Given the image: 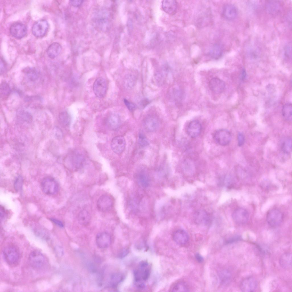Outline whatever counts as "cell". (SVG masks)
<instances>
[{"instance_id": "6da1fadb", "label": "cell", "mask_w": 292, "mask_h": 292, "mask_svg": "<svg viewBox=\"0 0 292 292\" xmlns=\"http://www.w3.org/2000/svg\"><path fill=\"white\" fill-rule=\"evenodd\" d=\"M5 261L10 265H17L19 260V254L18 250L14 246L9 245L5 247L3 251Z\"/></svg>"}, {"instance_id": "7a4b0ae2", "label": "cell", "mask_w": 292, "mask_h": 292, "mask_svg": "<svg viewBox=\"0 0 292 292\" xmlns=\"http://www.w3.org/2000/svg\"><path fill=\"white\" fill-rule=\"evenodd\" d=\"M69 167L72 170H77L82 167L85 161L84 157L77 152L72 153L68 157Z\"/></svg>"}, {"instance_id": "3957f363", "label": "cell", "mask_w": 292, "mask_h": 292, "mask_svg": "<svg viewBox=\"0 0 292 292\" xmlns=\"http://www.w3.org/2000/svg\"><path fill=\"white\" fill-rule=\"evenodd\" d=\"M29 260L31 265L36 268H41L46 263L45 256L40 251L35 250L32 251L29 256Z\"/></svg>"}, {"instance_id": "277c9868", "label": "cell", "mask_w": 292, "mask_h": 292, "mask_svg": "<svg viewBox=\"0 0 292 292\" xmlns=\"http://www.w3.org/2000/svg\"><path fill=\"white\" fill-rule=\"evenodd\" d=\"M42 190L48 195H54L58 191V186L56 181L53 178L47 177L44 179L41 182Z\"/></svg>"}, {"instance_id": "5b68a950", "label": "cell", "mask_w": 292, "mask_h": 292, "mask_svg": "<svg viewBox=\"0 0 292 292\" xmlns=\"http://www.w3.org/2000/svg\"><path fill=\"white\" fill-rule=\"evenodd\" d=\"M283 215L282 213L277 209L270 210L267 213L266 220L271 226L276 227L280 225L282 222Z\"/></svg>"}, {"instance_id": "8992f818", "label": "cell", "mask_w": 292, "mask_h": 292, "mask_svg": "<svg viewBox=\"0 0 292 292\" xmlns=\"http://www.w3.org/2000/svg\"><path fill=\"white\" fill-rule=\"evenodd\" d=\"M214 138L217 144L221 146H225L229 144L231 140L232 136L228 131L224 129H221L216 131L214 135Z\"/></svg>"}, {"instance_id": "52a82bcc", "label": "cell", "mask_w": 292, "mask_h": 292, "mask_svg": "<svg viewBox=\"0 0 292 292\" xmlns=\"http://www.w3.org/2000/svg\"><path fill=\"white\" fill-rule=\"evenodd\" d=\"M49 27L47 21L45 20H40L35 22L32 27V32L37 37L44 36L47 32Z\"/></svg>"}, {"instance_id": "ba28073f", "label": "cell", "mask_w": 292, "mask_h": 292, "mask_svg": "<svg viewBox=\"0 0 292 292\" xmlns=\"http://www.w3.org/2000/svg\"><path fill=\"white\" fill-rule=\"evenodd\" d=\"M257 286L256 279L253 277L249 276L242 281L240 284V288L242 292H253L256 289Z\"/></svg>"}, {"instance_id": "9c48e42d", "label": "cell", "mask_w": 292, "mask_h": 292, "mask_svg": "<svg viewBox=\"0 0 292 292\" xmlns=\"http://www.w3.org/2000/svg\"><path fill=\"white\" fill-rule=\"evenodd\" d=\"M93 91L95 95L99 98H102L105 95L106 90V83L105 80L102 77L97 78L93 86Z\"/></svg>"}, {"instance_id": "30bf717a", "label": "cell", "mask_w": 292, "mask_h": 292, "mask_svg": "<svg viewBox=\"0 0 292 292\" xmlns=\"http://www.w3.org/2000/svg\"><path fill=\"white\" fill-rule=\"evenodd\" d=\"M232 217L233 220L236 223L240 224H243L248 221L249 214L246 209L242 208H239L234 211Z\"/></svg>"}, {"instance_id": "8fae6325", "label": "cell", "mask_w": 292, "mask_h": 292, "mask_svg": "<svg viewBox=\"0 0 292 292\" xmlns=\"http://www.w3.org/2000/svg\"><path fill=\"white\" fill-rule=\"evenodd\" d=\"M9 30L11 35L17 39L23 37L27 32L26 26L21 23L18 22L12 24L10 27Z\"/></svg>"}, {"instance_id": "7c38bea8", "label": "cell", "mask_w": 292, "mask_h": 292, "mask_svg": "<svg viewBox=\"0 0 292 292\" xmlns=\"http://www.w3.org/2000/svg\"><path fill=\"white\" fill-rule=\"evenodd\" d=\"M110 145L112 150L115 153L120 154L123 152L125 149V138L122 136H115L112 139Z\"/></svg>"}, {"instance_id": "4fadbf2b", "label": "cell", "mask_w": 292, "mask_h": 292, "mask_svg": "<svg viewBox=\"0 0 292 292\" xmlns=\"http://www.w3.org/2000/svg\"><path fill=\"white\" fill-rule=\"evenodd\" d=\"M113 200L112 198L107 195H103L98 198L97 202V206L98 209L102 212L109 210L113 205Z\"/></svg>"}, {"instance_id": "5bb4252c", "label": "cell", "mask_w": 292, "mask_h": 292, "mask_svg": "<svg viewBox=\"0 0 292 292\" xmlns=\"http://www.w3.org/2000/svg\"><path fill=\"white\" fill-rule=\"evenodd\" d=\"M209 86L212 92L215 94H220L224 90L225 84L222 80L216 78H212L210 81Z\"/></svg>"}, {"instance_id": "9a60e30c", "label": "cell", "mask_w": 292, "mask_h": 292, "mask_svg": "<svg viewBox=\"0 0 292 292\" xmlns=\"http://www.w3.org/2000/svg\"><path fill=\"white\" fill-rule=\"evenodd\" d=\"M96 243L97 246L101 249L108 247L110 244L111 238L110 235L106 232L100 233L96 237Z\"/></svg>"}, {"instance_id": "2e32d148", "label": "cell", "mask_w": 292, "mask_h": 292, "mask_svg": "<svg viewBox=\"0 0 292 292\" xmlns=\"http://www.w3.org/2000/svg\"><path fill=\"white\" fill-rule=\"evenodd\" d=\"M202 128L201 124L199 121L196 120L192 121L188 126L187 133L191 137H196L200 134Z\"/></svg>"}, {"instance_id": "e0dca14e", "label": "cell", "mask_w": 292, "mask_h": 292, "mask_svg": "<svg viewBox=\"0 0 292 292\" xmlns=\"http://www.w3.org/2000/svg\"><path fill=\"white\" fill-rule=\"evenodd\" d=\"M173 238L174 242L177 244L182 245L186 244L189 239L187 233L183 230H179L175 231Z\"/></svg>"}, {"instance_id": "ac0fdd59", "label": "cell", "mask_w": 292, "mask_h": 292, "mask_svg": "<svg viewBox=\"0 0 292 292\" xmlns=\"http://www.w3.org/2000/svg\"><path fill=\"white\" fill-rule=\"evenodd\" d=\"M238 11L236 7L234 5L228 4L224 7L223 14L226 19L229 20L234 19L237 16Z\"/></svg>"}, {"instance_id": "d6986e66", "label": "cell", "mask_w": 292, "mask_h": 292, "mask_svg": "<svg viewBox=\"0 0 292 292\" xmlns=\"http://www.w3.org/2000/svg\"><path fill=\"white\" fill-rule=\"evenodd\" d=\"M162 6L165 12L171 15L176 13L178 7L177 2L173 0H163L162 2Z\"/></svg>"}, {"instance_id": "ffe728a7", "label": "cell", "mask_w": 292, "mask_h": 292, "mask_svg": "<svg viewBox=\"0 0 292 292\" xmlns=\"http://www.w3.org/2000/svg\"><path fill=\"white\" fill-rule=\"evenodd\" d=\"M146 129L148 131H155L159 126V123L157 118L153 115H149L145 119L144 121Z\"/></svg>"}, {"instance_id": "44dd1931", "label": "cell", "mask_w": 292, "mask_h": 292, "mask_svg": "<svg viewBox=\"0 0 292 292\" xmlns=\"http://www.w3.org/2000/svg\"><path fill=\"white\" fill-rule=\"evenodd\" d=\"M194 216V220L198 224L207 225L210 222V216L205 211H197L195 212Z\"/></svg>"}, {"instance_id": "7402d4cb", "label": "cell", "mask_w": 292, "mask_h": 292, "mask_svg": "<svg viewBox=\"0 0 292 292\" xmlns=\"http://www.w3.org/2000/svg\"><path fill=\"white\" fill-rule=\"evenodd\" d=\"M280 266L283 268L290 269L292 267V254L290 252H286L282 254L279 259Z\"/></svg>"}, {"instance_id": "603a6c76", "label": "cell", "mask_w": 292, "mask_h": 292, "mask_svg": "<svg viewBox=\"0 0 292 292\" xmlns=\"http://www.w3.org/2000/svg\"><path fill=\"white\" fill-rule=\"evenodd\" d=\"M121 123V119L118 115L116 113L111 114L108 117L107 124L108 127L112 130L117 129Z\"/></svg>"}, {"instance_id": "cb8c5ba5", "label": "cell", "mask_w": 292, "mask_h": 292, "mask_svg": "<svg viewBox=\"0 0 292 292\" xmlns=\"http://www.w3.org/2000/svg\"><path fill=\"white\" fill-rule=\"evenodd\" d=\"M62 50L61 45L57 42L51 44L48 47L47 52L48 56L51 58H54L57 56Z\"/></svg>"}, {"instance_id": "d4e9b609", "label": "cell", "mask_w": 292, "mask_h": 292, "mask_svg": "<svg viewBox=\"0 0 292 292\" xmlns=\"http://www.w3.org/2000/svg\"><path fill=\"white\" fill-rule=\"evenodd\" d=\"M209 55L212 58L217 59L222 56L223 50L222 46L218 44H215L212 47L209 51Z\"/></svg>"}, {"instance_id": "484cf974", "label": "cell", "mask_w": 292, "mask_h": 292, "mask_svg": "<svg viewBox=\"0 0 292 292\" xmlns=\"http://www.w3.org/2000/svg\"><path fill=\"white\" fill-rule=\"evenodd\" d=\"M78 220L81 224L84 226L88 225L90 221V216L89 213L86 210H82L78 214Z\"/></svg>"}, {"instance_id": "4316f807", "label": "cell", "mask_w": 292, "mask_h": 292, "mask_svg": "<svg viewBox=\"0 0 292 292\" xmlns=\"http://www.w3.org/2000/svg\"><path fill=\"white\" fill-rule=\"evenodd\" d=\"M282 115L286 120L291 121L292 120V107L291 103H287L283 106L282 110Z\"/></svg>"}, {"instance_id": "83f0119b", "label": "cell", "mask_w": 292, "mask_h": 292, "mask_svg": "<svg viewBox=\"0 0 292 292\" xmlns=\"http://www.w3.org/2000/svg\"><path fill=\"white\" fill-rule=\"evenodd\" d=\"M138 181L142 186L146 187L149 184V179L147 174L144 171H141L137 175Z\"/></svg>"}, {"instance_id": "f1b7e54d", "label": "cell", "mask_w": 292, "mask_h": 292, "mask_svg": "<svg viewBox=\"0 0 292 292\" xmlns=\"http://www.w3.org/2000/svg\"><path fill=\"white\" fill-rule=\"evenodd\" d=\"M24 72L28 79L31 81H34L38 78V72L37 70L34 68H27L24 70Z\"/></svg>"}, {"instance_id": "f546056e", "label": "cell", "mask_w": 292, "mask_h": 292, "mask_svg": "<svg viewBox=\"0 0 292 292\" xmlns=\"http://www.w3.org/2000/svg\"><path fill=\"white\" fill-rule=\"evenodd\" d=\"M123 278V275L119 273H115L112 274L110 277V284L111 286L115 287L121 282Z\"/></svg>"}, {"instance_id": "4dcf8cb0", "label": "cell", "mask_w": 292, "mask_h": 292, "mask_svg": "<svg viewBox=\"0 0 292 292\" xmlns=\"http://www.w3.org/2000/svg\"><path fill=\"white\" fill-rule=\"evenodd\" d=\"M172 292H187L189 291L188 287L186 284L182 282L175 283L171 288Z\"/></svg>"}, {"instance_id": "1f68e13d", "label": "cell", "mask_w": 292, "mask_h": 292, "mask_svg": "<svg viewBox=\"0 0 292 292\" xmlns=\"http://www.w3.org/2000/svg\"><path fill=\"white\" fill-rule=\"evenodd\" d=\"M0 96L2 98L7 97L11 92V89L9 84L5 82H2L0 87Z\"/></svg>"}, {"instance_id": "d6a6232c", "label": "cell", "mask_w": 292, "mask_h": 292, "mask_svg": "<svg viewBox=\"0 0 292 292\" xmlns=\"http://www.w3.org/2000/svg\"><path fill=\"white\" fill-rule=\"evenodd\" d=\"M291 147L292 140L290 138L286 139L282 143L281 149L285 153H290L291 151Z\"/></svg>"}, {"instance_id": "836d02e7", "label": "cell", "mask_w": 292, "mask_h": 292, "mask_svg": "<svg viewBox=\"0 0 292 292\" xmlns=\"http://www.w3.org/2000/svg\"><path fill=\"white\" fill-rule=\"evenodd\" d=\"M136 78L133 74H129L125 77V86L128 88H132L135 83Z\"/></svg>"}, {"instance_id": "e575fe53", "label": "cell", "mask_w": 292, "mask_h": 292, "mask_svg": "<svg viewBox=\"0 0 292 292\" xmlns=\"http://www.w3.org/2000/svg\"><path fill=\"white\" fill-rule=\"evenodd\" d=\"M59 118L60 122L64 125H68L70 123V117L66 111L60 112L59 114Z\"/></svg>"}, {"instance_id": "d590c367", "label": "cell", "mask_w": 292, "mask_h": 292, "mask_svg": "<svg viewBox=\"0 0 292 292\" xmlns=\"http://www.w3.org/2000/svg\"><path fill=\"white\" fill-rule=\"evenodd\" d=\"M138 142L141 146H145L149 144V142L145 135L141 133H140L139 135Z\"/></svg>"}, {"instance_id": "8d00e7d4", "label": "cell", "mask_w": 292, "mask_h": 292, "mask_svg": "<svg viewBox=\"0 0 292 292\" xmlns=\"http://www.w3.org/2000/svg\"><path fill=\"white\" fill-rule=\"evenodd\" d=\"M23 183V179L21 176H18L15 181L14 186L16 191H19L22 189Z\"/></svg>"}, {"instance_id": "74e56055", "label": "cell", "mask_w": 292, "mask_h": 292, "mask_svg": "<svg viewBox=\"0 0 292 292\" xmlns=\"http://www.w3.org/2000/svg\"><path fill=\"white\" fill-rule=\"evenodd\" d=\"M143 272L142 270L136 269L134 270V275L135 280L136 283H138L140 282L142 279Z\"/></svg>"}, {"instance_id": "f35d334b", "label": "cell", "mask_w": 292, "mask_h": 292, "mask_svg": "<svg viewBox=\"0 0 292 292\" xmlns=\"http://www.w3.org/2000/svg\"><path fill=\"white\" fill-rule=\"evenodd\" d=\"M124 102L125 106L129 110L132 111L136 109V106L134 103L129 101L126 99L124 100Z\"/></svg>"}, {"instance_id": "ab89813d", "label": "cell", "mask_w": 292, "mask_h": 292, "mask_svg": "<svg viewBox=\"0 0 292 292\" xmlns=\"http://www.w3.org/2000/svg\"><path fill=\"white\" fill-rule=\"evenodd\" d=\"M238 145L239 146H241L244 145L245 138L244 136L242 133L239 132L238 133Z\"/></svg>"}, {"instance_id": "60d3db41", "label": "cell", "mask_w": 292, "mask_h": 292, "mask_svg": "<svg viewBox=\"0 0 292 292\" xmlns=\"http://www.w3.org/2000/svg\"><path fill=\"white\" fill-rule=\"evenodd\" d=\"M83 2V0H71L69 1V3L71 5L78 7L80 6Z\"/></svg>"}, {"instance_id": "b9f144b4", "label": "cell", "mask_w": 292, "mask_h": 292, "mask_svg": "<svg viewBox=\"0 0 292 292\" xmlns=\"http://www.w3.org/2000/svg\"><path fill=\"white\" fill-rule=\"evenodd\" d=\"M150 275V271L148 269H144L143 272L142 279L145 281L147 280L149 278Z\"/></svg>"}, {"instance_id": "7bdbcfd3", "label": "cell", "mask_w": 292, "mask_h": 292, "mask_svg": "<svg viewBox=\"0 0 292 292\" xmlns=\"http://www.w3.org/2000/svg\"><path fill=\"white\" fill-rule=\"evenodd\" d=\"M6 67V64L2 58L0 60V72L1 74H3L5 72Z\"/></svg>"}, {"instance_id": "ee69618b", "label": "cell", "mask_w": 292, "mask_h": 292, "mask_svg": "<svg viewBox=\"0 0 292 292\" xmlns=\"http://www.w3.org/2000/svg\"><path fill=\"white\" fill-rule=\"evenodd\" d=\"M129 250L125 249L122 250L119 254V257L120 258H123L127 255L129 253Z\"/></svg>"}, {"instance_id": "f6af8a7d", "label": "cell", "mask_w": 292, "mask_h": 292, "mask_svg": "<svg viewBox=\"0 0 292 292\" xmlns=\"http://www.w3.org/2000/svg\"><path fill=\"white\" fill-rule=\"evenodd\" d=\"M240 239V237L238 236H235L233 237L228 239L226 242V244H229L236 241Z\"/></svg>"}, {"instance_id": "bcb514c9", "label": "cell", "mask_w": 292, "mask_h": 292, "mask_svg": "<svg viewBox=\"0 0 292 292\" xmlns=\"http://www.w3.org/2000/svg\"><path fill=\"white\" fill-rule=\"evenodd\" d=\"M50 220L56 225L60 227H63L64 225L62 222L54 218H50Z\"/></svg>"}, {"instance_id": "7dc6e473", "label": "cell", "mask_w": 292, "mask_h": 292, "mask_svg": "<svg viewBox=\"0 0 292 292\" xmlns=\"http://www.w3.org/2000/svg\"><path fill=\"white\" fill-rule=\"evenodd\" d=\"M195 257L196 260L199 263H201L203 261V257L198 253H197L195 254Z\"/></svg>"}, {"instance_id": "c3c4849f", "label": "cell", "mask_w": 292, "mask_h": 292, "mask_svg": "<svg viewBox=\"0 0 292 292\" xmlns=\"http://www.w3.org/2000/svg\"><path fill=\"white\" fill-rule=\"evenodd\" d=\"M148 265V263L146 261H141L139 263V267L141 268H145Z\"/></svg>"}, {"instance_id": "681fc988", "label": "cell", "mask_w": 292, "mask_h": 292, "mask_svg": "<svg viewBox=\"0 0 292 292\" xmlns=\"http://www.w3.org/2000/svg\"><path fill=\"white\" fill-rule=\"evenodd\" d=\"M137 283V287L139 289H142L145 287V285L143 283L140 282Z\"/></svg>"}, {"instance_id": "f907efd6", "label": "cell", "mask_w": 292, "mask_h": 292, "mask_svg": "<svg viewBox=\"0 0 292 292\" xmlns=\"http://www.w3.org/2000/svg\"><path fill=\"white\" fill-rule=\"evenodd\" d=\"M5 214V211L4 208L1 206L0 207V219L3 218Z\"/></svg>"}]
</instances>
